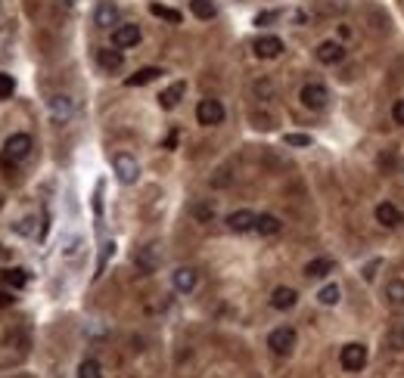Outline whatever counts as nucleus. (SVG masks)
<instances>
[{"label":"nucleus","instance_id":"nucleus-21","mask_svg":"<svg viewBox=\"0 0 404 378\" xmlns=\"http://www.w3.org/2000/svg\"><path fill=\"white\" fill-rule=\"evenodd\" d=\"M383 298L389 307H404V279H392L389 285H385Z\"/></svg>","mask_w":404,"mask_h":378},{"label":"nucleus","instance_id":"nucleus-30","mask_svg":"<svg viewBox=\"0 0 404 378\" xmlns=\"http://www.w3.org/2000/svg\"><path fill=\"white\" fill-rule=\"evenodd\" d=\"M112 251H115V242H106V245H103V255H100V263H97V276L106 270V261L112 257Z\"/></svg>","mask_w":404,"mask_h":378},{"label":"nucleus","instance_id":"nucleus-5","mask_svg":"<svg viewBox=\"0 0 404 378\" xmlns=\"http://www.w3.org/2000/svg\"><path fill=\"white\" fill-rule=\"evenodd\" d=\"M339 363L346 372H361L367 366V347L358 344V341H352V344H346L339 351Z\"/></svg>","mask_w":404,"mask_h":378},{"label":"nucleus","instance_id":"nucleus-25","mask_svg":"<svg viewBox=\"0 0 404 378\" xmlns=\"http://www.w3.org/2000/svg\"><path fill=\"white\" fill-rule=\"evenodd\" d=\"M150 13L156 16V19H165V22H171V25H181V22H183V16L177 13V10H171V7H162V3H153V7H150Z\"/></svg>","mask_w":404,"mask_h":378},{"label":"nucleus","instance_id":"nucleus-22","mask_svg":"<svg viewBox=\"0 0 404 378\" xmlns=\"http://www.w3.org/2000/svg\"><path fill=\"white\" fill-rule=\"evenodd\" d=\"M162 75V69H156V65H146V69H140V71H134V75L128 78V87H144V84H153L156 78Z\"/></svg>","mask_w":404,"mask_h":378},{"label":"nucleus","instance_id":"nucleus-3","mask_svg":"<svg viewBox=\"0 0 404 378\" xmlns=\"http://www.w3.org/2000/svg\"><path fill=\"white\" fill-rule=\"evenodd\" d=\"M34 143L28 134H10L7 143H3V155H7L10 161H25L28 155H32Z\"/></svg>","mask_w":404,"mask_h":378},{"label":"nucleus","instance_id":"nucleus-8","mask_svg":"<svg viewBox=\"0 0 404 378\" xmlns=\"http://www.w3.org/2000/svg\"><path fill=\"white\" fill-rule=\"evenodd\" d=\"M314 53H317V62H324V65H339L346 59V47L339 40H324Z\"/></svg>","mask_w":404,"mask_h":378},{"label":"nucleus","instance_id":"nucleus-24","mask_svg":"<svg viewBox=\"0 0 404 378\" xmlns=\"http://www.w3.org/2000/svg\"><path fill=\"white\" fill-rule=\"evenodd\" d=\"M190 10H193V16L202 22L215 19V3H212V0H190Z\"/></svg>","mask_w":404,"mask_h":378},{"label":"nucleus","instance_id":"nucleus-10","mask_svg":"<svg viewBox=\"0 0 404 378\" xmlns=\"http://www.w3.org/2000/svg\"><path fill=\"white\" fill-rule=\"evenodd\" d=\"M377 224H383V226H389V230H395V226H401L404 224V214L398 211L395 205H392V202H379L377 205Z\"/></svg>","mask_w":404,"mask_h":378},{"label":"nucleus","instance_id":"nucleus-14","mask_svg":"<svg viewBox=\"0 0 404 378\" xmlns=\"http://www.w3.org/2000/svg\"><path fill=\"white\" fill-rule=\"evenodd\" d=\"M295 301H299V292L289 289V285H280V289H274V295H271V307L274 310H293Z\"/></svg>","mask_w":404,"mask_h":378},{"label":"nucleus","instance_id":"nucleus-9","mask_svg":"<svg viewBox=\"0 0 404 378\" xmlns=\"http://www.w3.org/2000/svg\"><path fill=\"white\" fill-rule=\"evenodd\" d=\"M140 44V28L137 25H118L112 28V47L118 50H128V47Z\"/></svg>","mask_w":404,"mask_h":378},{"label":"nucleus","instance_id":"nucleus-31","mask_svg":"<svg viewBox=\"0 0 404 378\" xmlns=\"http://www.w3.org/2000/svg\"><path fill=\"white\" fill-rule=\"evenodd\" d=\"M271 93H274V84H271V81H255V97L267 99Z\"/></svg>","mask_w":404,"mask_h":378},{"label":"nucleus","instance_id":"nucleus-13","mask_svg":"<svg viewBox=\"0 0 404 378\" xmlns=\"http://www.w3.org/2000/svg\"><path fill=\"white\" fill-rule=\"evenodd\" d=\"M93 22H97L100 28H118V7L109 3V0H103V3L93 10Z\"/></svg>","mask_w":404,"mask_h":378},{"label":"nucleus","instance_id":"nucleus-34","mask_svg":"<svg viewBox=\"0 0 404 378\" xmlns=\"http://www.w3.org/2000/svg\"><path fill=\"white\" fill-rule=\"evenodd\" d=\"M193 214H196L199 220H212V217H215V211H212V208H205V205H196Z\"/></svg>","mask_w":404,"mask_h":378},{"label":"nucleus","instance_id":"nucleus-2","mask_svg":"<svg viewBox=\"0 0 404 378\" xmlns=\"http://www.w3.org/2000/svg\"><path fill=\"white\" fill-rule=\"evenodd\" d=\"M112 171H115V177L122 180L124 186L137 183V177H140V165H137V158H134V155H128V152H118L115 158H112Z\"/></svg>","mask_w":404,"mask_h":378},{"label":"nucleus","instance_id":"nucleus-11","mask_svg":"<svg viewBox=\"0 0 404 378\" xmlns=\"http://www.w3.org/2000/svg\"><path fill=\"white\" fill-rule=\"evenodd\" d=\"M72 115H75L72 97H53V99H50V118H53L56 124H65Z\"/></svg>","mask_w":404,"mask_h":378},{"label":"nucleus","instance_id":"nucleus-1","mask_svg":"<svg viewBox=\"0 0 404 378\" xmlns=\"http://www.w3.org/2000/svg\"><path fill=\"white\" fill-rule=\"evenodd\" d=\"M299 99H302V106H305V109L320 112V109H326V103H330V90H326L324 84L311 81V84H305V87H302Z\"/></svg>","mask_w":404,"mask_h":378},{"label":"nucleus","instance_id":"nucleus-28","mask_svg":"<svg viewBox=\"0 0 404 378\" xmlns=\"http://www.w3.org/2000/svg\"><path fill=\"white\" fill-rule=\"evenodd\" d=\"M13 90H16V81L7 75V71H0V103L13 97Z\"/></svg>","mask_w":404,"mask_h":378},{"label":"nucleus","instance_id":"nucleus-32","mask_svg":"<svg viewBox=\"0 0 404 378\" xmlns=\"http://www.w3.org/2000/svg\"><path fill=\"white\" fill-rule=\"evenodd\" d=\"M392 121H395L398 128H404V99H395V106H392Z\"/></svg>","mask_w":404,"mask_h":378},{"label":"nucleus","instance_id":"nucleus-26","mask_svg":"<svg viewBox=\"0 0 404 378\" xmlns=\"http://www.w3.org/2000/svg\"><path fill=\"white\" fill-rule=\"evenodd\" d=\"M339 298H342V289L333 282V285H324V289L317 292V301L324 304V307H333V304H339Z\"/></svg>","mask_w":404,"mask_h":378},{"label":"nucleus","instance_id":"nucleus-27","mask_svg":"<svg viewBox=\"0 0 404 378\" xmlns=\"http://www.w3.org/2000/svg\"><path fill=\"white\" fill-rule=\"evenodd\" d=\"M78 378H103V366H100L97 359H85V363L78 366Z\"/></svg>","mask_w":404,"mask_h":378},{"label":"nucleus","instance_id":"nucleus-17","mask_svg":"<svg viewBox=\"0 0 404 378\" xmlns=\"http://www.w3.org/2000/svg\"><path fill=\"white\" fill-rule=\"evenodd\" d=\"M183 93H187V84L175 81L168 90H162V93H159V106H162V109H175V106L183 99Z\"/></svg>","mask_w":404,"mask_h":378},{"label":"nucleus","instance_id":"nucleus-6","mask_svg":"<svg viewBox=\"0 0 404 378\" xmlns=\"http://www.w3.org/2000/svg\"><path fill=\"white\" fill-rule=\"evenodd\" d=\"M196 121H199L202 128H215V124H221L224 121L221 99H202V103L196 106Z\"/></svg>","mask_w":404,"mask_h":378},{"label":"nucleus","instance_id":"nucleus-36","mask_svg":"<svg viewBox=\"0 0 404 378\" xmlns=\"http://www.w3.org/2000/svg\"><path fill=\"white\" fill-rule=\"evenodd\" d=\"M379 263H383V261H370V263H367V270H364V279H373V276H377Z\"/></svg>","mask_w":404,"mask_h":378},{"label":"nucleus","instance_id":"nucleus-23","mask_svg":"<svg viewBox=\"0 0 404 378\" xmlns=\"http://www.w3.org/2000/svg\"><path fill=\"white\" fill-rule=\"evenodd\" d=\"M3 285L7 289H25L28 285V270H22V267H10V270H3Z\"/></svg>","mask_w":404,"mask_h":378},{"label":"nucleus","instance_id":"nucleus-37","mask_svg":"<svg viewBox=\"0 0 404 378\" xmlns=\"http://www.w3.org/2000/svg\"><path fill=\"white\" fill-rule=\"evenodd\" d=\"M0 257H7V251H3V245H0Z\"/></svg>","mask_w":404,"mask_h":378},{"label":"nucleus","instance_id":"nucleus-16","mask_svg":"<svg viewBox=\"0 0 404 378\" xmlns=\"http://www.w3.org/2000/svg\"><path fill=\"white\" fill-rule=\"evenodd\" d=\"M134 263L140 267V273H156V267H159V248H156V245H146V248H140L137 255H134Z\"/></svg>","mask_w":404,"mask_h":378},{"label":"nucleus","instance_id":"nucleus-35","mask_svg":"<svg viewBox=\"0 0 404 378\" xmlns=\"http://www.w3.org/2000/svg\"><path fill=\"white\" fill-rule=\"evenodd\" d=\"M16 301V298H13V289H0V307H10V304H13Z\"/></svg>","mask_w":404,"mask_h":378},{"label":"nucleus","instance_id":"nucleus-4","mask_svg":"<svg viewBox=\"0 0 404 378\" xmlns=\"http://www.w3.org/2000/svg\"><path fill=\"white\" fill-rule=\"evenodd\" d=\"M267 347H271L277 357H289L295 347V329H289V326L274 329V332L267 335Z\"/></svg>","mask_w":404,"mask_h":378},{"label":"nucleus","instance_id":"nucleus-7","mask_svg":"<svg viewBox=\"0 0 404 378\" xmlns=\"http://www.w3.org/2000/svg\"><path fill=\"white\" fill-rule=\"evenodd\" d=\"M252 50H255V56L258 59H277L287 47H283V40L277 38V34H265V38H258L252 44Z\"/></svg>","mask_w":404,"mask_h":378},{"label":"nucleus","instance_id":"nucleus-12","mask_svg":"<svg viewBox=\"0 0 404 378\" xmlns=\"http://www.w3.org/2000/svg\"><path fill=\"white\" fill-rule=\"evenodd\" d=\"M171 282H175V289L181 292V295H190V292L196 289V282H199V276H196L193 267H177L175 276H171Z\"/></svg>","mask_w":404,"mask_h":378},{"label":"nucleus","instance_id":"nucleus-29","mask_svg":"<svg viewBox=\"0 0 404 378\" xmlns=\"http://www.w3.org/2000/svg\"><path fill=\"white\" fill-rule=\"evenodd\" d=\"M283 143H287V146H295V149H305V146H311V137L308 134H287Z\"/></svg>","mask_w":404,"mask_h":378},{"label":"nucleus","instance_id":"nucleus-19","mask_svg":"<svg viewBox=\"0 0 404 378\" xmlns=\"http://www.w3.org/2000/svg\"><path fill=\"white\" fill-rule=\"evenodd\" d=\"M280 230H283V224L274 214H258L255 217V233H261V236H277Z\"/></svg>","mask_w":404,"mask_h":378},{"label":"nucleus","instance_id":"nucleus-18","mask_svg":"<svg viewBox=\"0 0 404 378\" xmlns=\"http://www.w3.org/2000/svg\"><path fill=\"white\" fill-rule=\"evenodd\" d=\"M97 62H100V69H106V71H118L124 65V56H122V50L118 47H106V50H100L97 53Z\"/></svg>","mask_w":404,"mask_h":378},{"label":"nucleus","instance_id":"nucleus-33","mask_svg":"<svg viewBox=\"0 0 404 378\" xmlns=\"http://www.w3.org/2000/svg\"><path fill=\"white\" fill-rule=\"evenodd\" d=\"M277 16H280L277 10H267V13H258V16H255V25H271V22H274Z\"/></svg>","mask_w":404,"mask_h":378},{"label":"nucleus","instance_id":"nucleus-15","mask_svg":"<svg viewBox=\"0 0 404 378\" xmlns=\"http://www.w3.org/2000/svg\"><path fill=\"white\" fill-rule=\"evenodd\" d=\"M255 217H258V214L246 211V208H243V211H234L227 217V230L230 233H249V230H255Z\"/></svg>","mask_w":404,"mask_h":378},{"label":"nucleus","instance_id":"nucleus-20","mask_svg":"<svg viewBox=\"0 0 404 378\" xmlns=\"http://www.w3.org/2000/svg\"><path fill=\"white\" fill-rule=\"evenodd\" d=\"M326 273H333V261L330 257H314L305 263V276L308 279H324Z\"/></svg>","mask_w":404,"mask_h":378}]
</instances>
